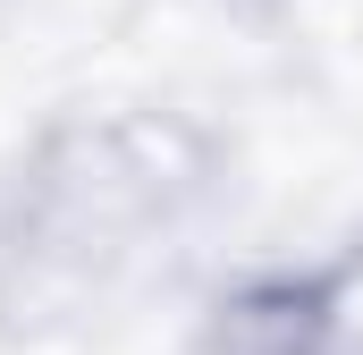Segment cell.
I'll list each match as a JSON object with an SVG mask.
<instances>
[{"label":"cell","instance_id":"cell-1","mask_svg":"<svg viewBox=\"0 0 363 355\" xmlns=\"http://www.w3.org/2000/svg\"><path fill=\"white\" fill-rule=\"evenodd\" d=\"M313 355H363V254L313 279Z\"/></svg>","mask_w":363,"mask_h":355}]
</instances>
